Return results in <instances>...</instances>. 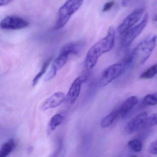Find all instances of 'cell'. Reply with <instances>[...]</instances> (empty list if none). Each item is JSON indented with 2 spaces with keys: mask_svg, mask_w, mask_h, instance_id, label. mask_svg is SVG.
I'll return each instance as SVG.
<instances>
[{
  "mask_svg": "<svg viewBox=\"0 0 157 157\" xmlns=\"http://www.w3.org/2000/svg\"><path fill=\"white\" fill-rule=\"evenodd\" d=\"M115 32L114 28L111 26L107 34L99 40L88 50L85 56L84 66L88 70H91L95 67L99 58L111 51L114 45Z\"/></svg>",
  "mask_w": 157,
  "mask_h": 157,
  "instance_id": "obj_1",
  "label": "cell"
},
{
  "mask_svg": "<svg viewBox=\"0 0 157 157\" xmlns=\"http://www.w3.org/2000/svg\"><path fill=\"white\" fill-rule=\"evenodd\" d=\"M157 36L151 34L141 41L123 62L126 67L131 65H142L148 59L156 46Z\"/></svg>",
  "mask_w": 157,
  "mask_h": 157,
  "instance_id": "obj_2",
  "label": "cell"
},
{
  "mask_svg": "<svg viewBox=\"0 0 157 157\" xmlns=\"http://www.w3.org/2000/svg\"><path fill=\"white\" fill-rule=\"evenodd\" d=\"M83 0H67L59 10L58 17L53 30L61 29L66 25L83 3Z\"/></svg>",
  "mask_w": 157,
  "mask_h": 157,
  "instance_id": "obj_3",
  "label": "cell"
},
{
  "mask_svg": "<svg viewBox=\"0 0 157 157\" xmlns=\"http://www.w3.org/2000/svg\"><path fill=\"white\" fill-rule=\"evenodd\" d=\"M126 67L124 62L116 63L106 68L102 73L99 83L102 87L106 86L121 76Z\"/></svg>",
  "mask_w": 157,
  "mask_h": 157,
  "instance_id": "obj_4",
  "label": "cell"
},
{
  "mask_svg": "<svg viewBox=\"0 0 157 157\" xmlns=\"http://www.w3.org/2000/svg\"><path fill=\"white\" fill-rule=\"evenodd\" d=\"M148 21V15L147 13L143 17L142 21L139 24L132 27L123 34L121 43V46L123 48H128L130 46L133 41L140 35L146 27Z\"/></svg>",
  "mask_w": 157,
  "mask_h": 157,
  "instance_id": "obj_5",
  "label": "cell"
},
{
  "mask_svg": "<svg viewBox=\"0 0 157 157\" xmlns=\"http://www.w3.org/2000/svg\"><path fill=\"white\" fill-rule=\"evenodd\" d=\"M29 25V23L26 20L14 15L6 16L0 23L1 28L4 30H21L26 28Z\"/></svg>",
  "mask_w": 157,
  "mask_h": 157,
  "instance_id": "obj_6",
  "label": "cell"
},
{
  "mask_svg": "<svg viewBox=\"0 0 157 157\" xmlns=\"http://www.w3.org/2000/svg\"><path fill=\"white\" fill-rule=\"evenodd\" d=\"M144 11V8H139L133 11L128 16H127L122 23L117 27V31L118 33L123 35L132 28L140 20Z\"/></svg>",
  "mask_w": 157,
  "mask_h": 157,
  "instance_id": "obj_7",
  "label": "cell"
},
{
  "mask_svg": "<svg viewBox=\"0 0 157 157\" xmlns=\"http://www.w3.org/2000/svg\"><path fill=\"white\" fill-rule=\"evenodd\" d=\"M86 76H81L73 81L66 96V101L67 103L70 105L74 104L80 93L82 85L86 81Z\"/></svg>",
  "mask_w": 157,
  "mask_h": 157,
  "instance_id": "obj_8",
  "label": "cell"
},
{
  "mask_svg": "<svg viewBox=\"0 0 157 157\" xmlns=\"http://www.w3.org/2000/svg\"><path fill=\"white\" fill-rule=\"evenodd\" d=\"M69 56L66 53L59 52V55L53 62L50 70L45 78V81H48L54 78L59 70L64 67L67 63Z\"/></svg>",
  "mask_w": 157,
  "mask_h": 157,
  "instance_id": "obj_9",
  "label": "cell"
},
{
  "mask_svg": "<svg viewBox=\"0 0 157 157\" xmlns=\"http://www.w3.org/2000/svg\"><path fill=\"white\" fill-rule=\"evenodd\" d=\"M66 98L65 94L62 92L55 93L43 103L41 109L45 111L58 107L66 101Z\"/></svg>",
  "mask_w": 157,
  "mask_h": 157,
  "instance_id": "obj_10",
  "label": "cell"
},
{
  "mask_svg": "<svg viewBox=\"0 0 157 157\" xmlns=\"http://www.w3.org/2000/svg\"><path fill=\"white\" fill-rule=\"evenodd\" d=\"M147 115V113L144 112L132 118L125 127L126 132L128 134H132L140 129H141Z\"/></svg>",
  "mask_w": 157,
  "mask_h": 157,
  "instance_id": "obj_11",
  "label": "cell"
},
{
  "mask_svg": "<svg viewBox=\"0 0 157 157\" xmlns=\"http://www.w3.org/2000/svg\"><path fill=\"white\" fill-rule=\"evenodd\" d=\"M138 99L136 96H132L128 98L119 108H117L119 117H125L128 113L135 107L138 103Z\"/></svg>",
  "mask_w": 157,
  "mask_h": 157,
  "instance_id": "obj_12",
  "label": "cell"
},
{
  "mask_svg": "<svg viewBox=\"0 0 157 157\" xmlns=\"http://www.w3.org/2000/svg\"><path fill=\"white\" fill-rule=\"evenodd\" d=\"M84 46V43L82 42L71 43L63 46L61 48L60 52L66 53L69 56L71 55H77L80 53Z\"/></svg>",
  "mask_w": 157,
  "mask_h": 157,
  "instance_id": "obj_13",
  "label": "cell"
},
{
  "mask_svg": "<svg viewBox=\"0 0 157 157\" xmlns=\"http://www.w3.org/2000/svg\"><path fill=\"white\" fill-rule=\"evenodd\" d=\"M118 117H119V114L118 109L112 111L102 119L101 122V127L106 128L110 126Z\"/></svg>",
  "mask_w": 157,
  "mask_h": 157,
  "instance_id": "obj_14",
  "label": "cell"
},
{
  "mask_svg": "<svg viewBox=\"0 0 157 157\" xmlns=\"http://www.w3.org/2000/svg\"><path fill=\"white\" fill-rule=\"evenodd\" d=\"M15 143L13 139H10L2 146L0 149V157L8 156L15 147Z\"/></svg>",
  "mask_w": 157,
  "mask_h": 157,
  "instance_id": "obj_15",
  "label": "cell"
},
{
  "mask_svg": "<svg viewBox=\"0 0 157 157\" xmlns=\"http://www.w3.org/2000/svg\"><path fill=\"white\" fill-rule=\"evenodd\" d=\"M64 115L61 113L56 114L50 119L48 125V132L54 131L63 122Z\"/></svg>",
  "mask_w": 157,
  "mask_h": 157,
  "instance_id": "obj_16",
  "label": "cell"
},
{
  "mask_svg": "<svg viewBox=\"0 0 157 157\" xmlns=\"http://www.w3.org/2000/svg\"><path fill=\"white\" fill-rule=\"evenodd\" d=\"M157 74V63L152 65L146 70L140 76V78L143 79H149L153 78Z\"/></svg>",
  "mask_w": 157,
  "mask_h": 157,
  "instance_id": "obj_17",
  "label": "cell"
},
{
  "mask_svg": "<svg viewBox=\"0 0 157 157\" xmlns=\"http://www.w3.org/2000/svg\"><path fill=\"white\" fill-rule=\"evenodd\" d=\"M128 147L129 149L134 152H140L142 149V141L138 139L131 140L128 143Z\"/></svg>",
  "mask_w": 157,
  "mask_h": 157,
  "instance_id": "obj_18",
  "label": "cell"
},
{
  "mask_svg": "<svg viewBox=\"0 0 157 157\" xmlns=\"http://www.w3.org/2000/svg\"><path fill=\"white\" fill-rule=\"evenodd\" d=\"M51 61V59H48L46 61H45L43 64V66H42V68H41V70L39 71V72L36 75L35 78H34L33 80V86H35L38 83V81H39V79L40 78L42 77L44 74L45 72L46 71L48 67V66H49V64L50 63V62Z\"/></svg>",
  "mask_w": 157,
  "mask_h": 157,
  "instance_id": "obj_19",
  "label": "cell"
},
{
  "mask_svg": "<svg viewBox=\"0 0 157 157\" xmlns=\"http://www.w3.org/2000/svg\"><path fill=\"white\" fill-rule=\"evenodd\" d=\"M157 125V113L153 114L147 117L141 129H147Z\"/></svg>",
  "mask_w": 157,
  "mask_h": 157,
  "instance_id": "obj_20",
  "label": "cell"
},
{
  "mask_svg": "<svg viewBox=\"0 0 157 157\" xmlns=\"http://www.w3.org/2000/svg\"><path fill=\"white\" fill-rule=\"evenodd\" d=\"M145 105H154L157 104V92L146 95L143 100Z\"/></svg>",
  "mask_w": 157,
  "mask_h": 157,
  "instance_id": "obj_21",
  "label": "cell"
},
{
  "mask_svg": "<svg viewBox=\"0 0 157 157\" xmlns=\"http://www.w3.org/2000/svg\"><path fill=\"white\" fill-rule=\"evenodd\" d=\"M148 150L151 154L157 155V139L151 143L149 146Z\"/></svg>",
  "mask_w": 157,
  "mask_h": 157,
  "instance_id": "obj_22",
  "label": "cell"
},
{
  "mask_svg": "<svg viewBox=\"0 0 157 157\" xmlns=\"http://www.w3.org/2000/svg\"><path fill=\"white\" fill-rule=\"evenodd\" d=\"M114 2L113 1L106 2V3L105 4L103 7L102 12H105L108 11H109V10L112 9V7L114 6Z\"/></svg>",
  "mask_w": 157,
  "mask_h": 157,
  "instance_id": "obj_23",
  "label": "cell"
},
{
  "mask_svg": "<svg viewBox=\"0 0 157 157\" xmlns=\"http://www.w3.org/2000/svg\"><path fill=\"white\" fill-rule=\"evenodd\" d=\"M139 0H122V5L124 7H127L137 2Z\"/></svg>",
  "mask_w": 157,
  "mask_h": 157,
  "instance_id": "obj_24",
  "label": "cell"
},
{
  "mask_svg": "<svg viewBox=\"0 0 157 157\" xmlns=\"http://www.w3.org/2000/svg\"><path fill=\"white\" fill-rule=\"evenodd\" d=\"M13 0H0V6H6L9 4L10 2H11Z\"/></svg>",
  "mask_w": 157,
  "mask_h": 157,
  "instance_id": "obj_25",
  "label": "cell"
},
{
  "mask_svg": "<svg viewBox=\"0 0 157 157\" xmlns=\"http://www.w3.org/2000/svg\"><path fill=\"white\" fill-rule=\"evenodd\" d=\"M152 20H153V21L154 22V23H157V13L154 15L153 18H152Z\"/></svg>",
  "mask_w": 157,
  "mask_h": 157,
  "instance_id": "obj_26",
  "label": "cell"
}]
</instances>
